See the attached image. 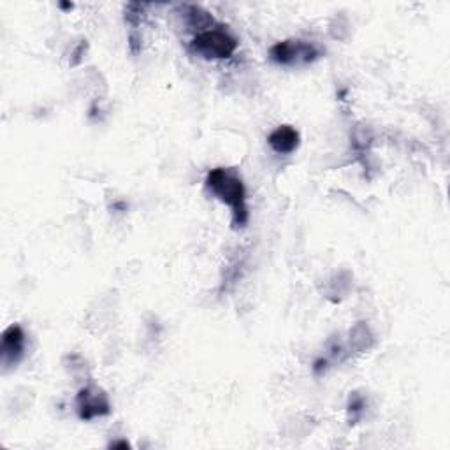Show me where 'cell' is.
<instances>
[{"label": "cell", "mask_w": 450, "mask_h": 450, "mask_svg": "<svg viewBox=\"0 0 450 450\" xmlns=\"http://www.w3.org/2000/svg\"><path fill=\"white\" fill-rule=\"evenodd\" d=\"M204 186L211 196L230 208L234 229H244L250 220L248 193L243 178L236 167H215L206 174Z\"/></svg>", "instance_id": "1"}, {"label": "cell", "mask_w": 450, "mask_h": 450, "mask_svg": "<svg viewBox=\"0 0 450 450\" xmlns=\"http://www.w3.org/2000/svg\"><path fill=\"white\" fill-rule=\"evenodd\" d=\"M237 50V39L227 30L224 25H215L210 30L197 34L189 45L192 55L204 58V60H222L232 57Z\"/></svg>", "instance_id": "2"}, {"label": "cell", "mask_w": 450, "mask_h": 450, "mask_svg": "<svg viewBox=\"0 0 450 450\" xmlns=\"http://www.w3.org/2000/svg\"><path fill=\"white\" fill-rule=\"evenodd\" d=\"M324 47L315 41L306 39H285L276 43L269 50V60L283 67H299V65H310L322 58Z\"/></svg>", "instance_id": "3"}, {"label": "cell", "mask_w": 450, "mask_h": 450, "mask_svg": "<svg viewBox=\"0 0 450 450\" xmlns=\"http://www.w3.org/2000/svg\"><path fill=\"white\" fill-rule=\"evenodd\" d=\"M76 413L85 422L97 419V417H106L111 413V401L104 389L90 383V386L81 387L79 393L76 394Z\"/></svg>", "instance_id": "4"}, {"label": "cell", "mask_w": 450, "mask_h": 450, "mask_svg": "<svg viewBox=\"0 0 450 450\" xmlns=\"http://www.w3.org/2000/svg\"><path fill=\"white\" fill-rule=\"evenodd\" d=\"M27 350V334L20 324H11L2 332V343H0V364L4 371L20 364Z\"/></svg>", "instance_id": "5"}, {"label": "cell", "mask_w": 450, "mask_h": 450, "mask_svg": "<svg viewBox=\"0 0 450 450\" xmlns=\"http://www.w3.org/2000/svg\"><path fill=\"white\" fill-rule=\"evenodd\" d=\"M268 145L278 155H291L301 145V135L292 125H280L268 135Z\"/></svg>", "instance_id": "6"}, {"label": "cell", "mask_w": 450, "mask_h": 450, "mask_svg": "<svg viewBox=\"0 0 450 450\" xmlns=\"http://www.w3.org/2000/svg\"><path fill=\"white\" fill-rule=\"evenodd\" d=\"M183 18H185V25L189 27V30L197 32V34H203V32L210 30L215 25H218L215 21V18L199 6L183 7Z\"/></svg>", "instance_id": "7"}, {"label": "cell", "mask_w": 450, "mask_h": 450, "mask_svg": "<svg viewBox=\"0 0 450 450\" xmlns=\"http://www.w3.org/2000/svg\"><path fill=\"white\" fill-rule=\"evenodd\" d=\"M375 345V336L366 322H359L350 329V352H366Z\"/></svg>", "instance_id": "8"}, {"label": "cell", "mask_w": 450, "mask_h": 450, "mask_svg": "<svg viewBox=\"0 0 450 450\" xmlns=\"http://www.w3.org/2000/svg\"><path fill=\"white\" fill-rule=\"evenodd\" d=\"M347 410H349V420H350V424H357V422H359L361 417L364 415V410H366V400H364V396H361V394L354 393L352 396H350L349 406H347Z\"/></svg>", "instance_id": "9"}, {"label": "cell", "mask_w": 450, "mask_h": 450, "mask_svg": "<svg viewBox=\"0 0 450 450\" xmlns=\"http://www.w3.org/2000/svg\"><path fill=\"white\" fill-rule=\"evenodd\" d=\"M145 4H129V7H127L125 11V20L129 21V23L133 25H137L139 21H141L142 18V9H145Z\"/></svg>", "instance_id": "10"}, {"label": "cell", "mask_w": 450, "mask_h": 450, "mask_svg": "<svg viewBox=\"0 0 450 450\" xmlns=\"http://www.w3.org/2000/svg\"><path fill=\"white\" fill-rule=\"evenodd\" d=\"M129 46L130 50H133V53H139L141 51V38H139L137 34H130L129 38Z\"/></svg>", "instance_id": "11"}, {"label": "cell", "mask_w": 450, "mask_h": 450, "mask_svg": "<svg viewBox=\"0 0 450 450\" xmlns=\"http://www.w3.org/2000/svg\"><path fill=\"white\" fill-rule=\"evenodd\" d=\"M85 50H86V41H85V43H81V45H79L78 47H76V51H74V57H76V58H74V62H72L71 65H78L79 62H81V58H83L81 55L85 53Z\"/></svg>", "instance_id": "12"}, {"label": "cell", "mask_w": 450, "mask_h": 450, "mask_svg": "<svg viewBox=\"0 0 450 450\" xmlns=\"http://www.w3.org/2000/svg\"><path fill=\"white\" fill-rule=\"evenodd\" d=\"M109 449H130V444L127 440H118L109 444Z\"/></svg>", "instance_id": "13"}, {"label": "cell", "mask_w": 450, "mask_h": 450, "mask_svg": "<svg viewBox=\"0 0 450 450\" xmlns=\"http://www.w3.org/2000/svg\"><path fill=\"white\" fill-rule=\"evenodd\" d=\"M60 7H64V9H72V4H60Z\"/></svg>", "instance_id": "14"}]
</instances>
